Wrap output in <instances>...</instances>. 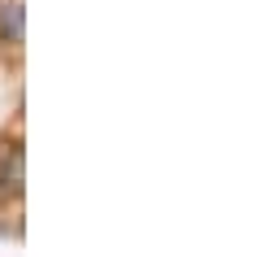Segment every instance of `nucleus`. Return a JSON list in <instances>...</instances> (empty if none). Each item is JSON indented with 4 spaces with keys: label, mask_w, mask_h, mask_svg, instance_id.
<instances>
[{
    "label": "nucleus",
    "mask_w": 261,
    "mask_h": 257,
    "mask_svg": "<svg viewBox=\"0 0 261 257\" xmlns=\"http://www.w3.org/2000/svg\"><path fill=\"white\" fill-rule=\"evenodd\" d=\"M27 39V5L22 0H0V44L22 48Z\"/></svg>",
    "instance_id": "f257e3e1"
},
{
    "label": "nucleus",
    "mask_w": 261,
    "mask_h": 257,
    "mask_svg": "<svg viewBox=\"0 0 261 257\" xmlns=\"http://www.w3.org/2000/svg\"><path fill=\"white\" fill-rule=\"evenodd\" d=\"M0 192H9V196L22 192V148L18 144L0 148Z\"/></svg>",
    "instance_id": "f03ea898"
}]
</instances>
